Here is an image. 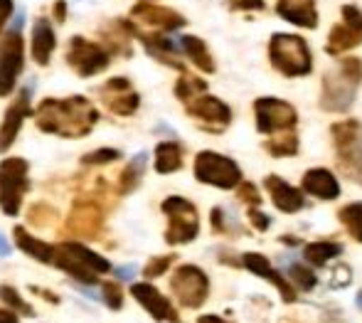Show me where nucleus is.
Returning a JSON list of instances; mask_svg holds the SVG:
<instances>
[{
  "label": "nucleus",
  "instance_id": "6e6552de",
  "mask_svg": "<svg viewBox=\"0 0 362 323\" xmlns=\"http://www.w3.org/2000/svg\"><path fill=\"white\" fill-rule=\"evenodd\" d=\"M28 191V161L5 158L0 163V208L5 215H18L23 195Z\"/></svg>",
  "mask_w": 362,
  "mask_h": 323
},
{
  "label": "nucleus",
  "instance_id": "58836bf2",
  "mask_svg": "<svg viewBox=\"0 0 362 323\" xmlns=\"http://www.w3.org/2000/svg\"><path fill=\"white\" fill-rule=\"evenodd\" d=\"M212 225H215L217 232H227V215H224L222 208L212 210Z\"/></svg>",
  "mask_w": 362,
  "mask_h": 323
},
{
  "label": "nucleus",
  "instance_id": "20e7f679",
  "mask_svg": "<svg viewBox=\"0 0 362 323\" xmlns=\"http://www.w3.org/2000/svg\"><path fill=\"white\" fill-rule=\"evenodd\" d=\"M269 57L272 64L286 76H305L313 67L308 45L298 35H274L269 42Z\"/></svg>",
  "mask_w": 362,
  "mask_h": 323
},
{
  "label": "nucleus",
  "instance_id": "7ed1b4c3",
  "mask_svg": "<svg viewBox=\"0 0 362 323\" xmlns=\"http://www.w3.org/2000/svg\"><path fill=\"white\" fill-rule=\"evenodd\" d=\"M54 266L64 269L69 276H74L76 281L81 284H96L99 274H106L111 271V264L106 261L101 254L91 252L86 249L84 244H76V242H67L62 247L54 249Z\"/></svg>",
  "mask_w": 362,
  "mask_h": 323
},
{
  "label": "nucleus",
  "instance_id": "1a4fd4ad",
  "mask_svg": "<svg viewBox=\"0 0 362 323\" xmlns=\"http://www.w3.org/2000/svg\"><path fill=\"white\" fill-rule=\"evenodd\" d=\"M170 289L175 294V299L180 301V306H185V309H200L207 301V294H210V279L197 266L182 264L173 274Z\"/></svg>",
  "mask_w": 362,
  "mask_h": 323
},
{
  "label": "nucleus",
  "instance_id": "a211bd4d",
  "mask_svg": "<svg viewBox=\"0 0 362 323\" xmlns=\"http://www.w3.org/2000/svg\"><path fill=\"white\" fill-rule=\"evenodd\" d=\"M264 186H267L269 195H272L274 205H276L281 212H298V210L305 208V198L300 191H296L293 186H288L286 181H281L279 176H269L267 181H264Z\"/></svg>",
  "mask_w": 362,
  "mask_h": 323
},
{
  "label": "nucleus",
  "instance_id": "ddd939ff",
  "mask_svg": "<svg viewBox=\"0 0 362 323\" xmlns=\"http://www.w3.org/2000/svg\"><path fill=\"white\" fill-rule=\"evenodd\" d=\"M360 42H362V13L355 5H345L343 23L330 30L325 50H328V55H340V52H348V50L358 47Z\"/></svg>",
  "mask_w": 362,
  "mask_h": 323
},
{
  "label": "nucleus",
  "instance_id": "b1692460",
  "mask_svg": "<svg viewBox=\"0 0 362 323\" xmlns=\"http://www.w3.org/2000/svg\"><path fill=\"white\" fill-rule=\"evenodd\" d=\"M13 237H15V244H18V247L23 249L28 257H33V259H37V261H45V264H52L54 247H49L47 242H42V239L28 234V230H25V227H15L13 230Z\"/></svg>",
  "mask_w": 362,
  "mask_h": 323
},
{
  "label": "nucleus",
  "instance_id": "2f4dec72",
  "mask_svg": "<svg viewBox=\"0 0 362 323\" xmlns=\"http://www.w3.org/2000/svg\"><path fill=\"white\" fill-rule=\"evenodd\" d=\"M288 276H291V281H293L296 289H300V291H310L315 284H318L313 271H310L308 266H300V264H291Z\"/></svg>",
  "mask_w": 362,
  "mask_h": 323
},
{
  "label": "nucleus",
  "instance_id": "4be33fe9",
  "mask_svg": "<svg viewBox=\"0 0 362 323\" xmlns=\"http://www.w3.org/2000/svg\"><path fill=\"white\" fill-rule=\"evenodd\" d=\"M106 89L116 91L114 96H104L109 109H114V114H121V116L134 114L136 106H139V94L134 91L129 79H111L109 84H106Z\"/></svg>",
  "mask_w": 362,
  "mask_h": 323
},
{
  "label": "nucleus",
  "instance_id": "f704fd0d",
  "mask_svg": "<svg viewBox=\"0 0 362 323\" xmlns=\"http://www.w3.org/2000/svg\"><path fill=\"white\" fill-rule=\"evenodd\" d=\"M116 158H121V153L116 151V148H101V151H94V153H89V156H84L81 163L91 166V163H111V161H116Z\"/></svg>",
  "mask_w": 362,
  "mask_h": 323
},
{
  "label": "nucleus",
  "instance_id": "5701e85b",
  "mask_svg": "<svg viewBox=\"0 0 362 323\" xmlns=\"http://www.w3.org/2000/svg\"><path fill=\"white\" fill-rule=\"evenodd\" d=\"M54 30L47 20H37L35 23V30H33V60L37 64H47L49 62V55L54 50Z\"/></svg>",
  "mask_w": 362,
  "mask_h": 323
},
{
  "label": "nucleus",
  "instance_id": "39448f33",
  "mask_svg": "<svg viewBox=\"0 0 362 323\" xmlns=\"http://www.w3.org/2000/svg\"><path fill=\"white\" fill-rule=\"evenodd\" d=\"M333 141L338 148V163L350 181H362V126L348 119L333 126Z\"/></svg>",
  "mask_w": 362,
  "mask_h": 323
},
{
  "label": "nucleus",
  "instance_id": "37998d69",
  "mask_svg": "<svg viewBox=\"0 0 362 323\" xmlns=\"http://www.w3.org/2000/svg\"><path fill=\"white\" fill-rule=\"evenodd\" d=\"M114 274L116 276H119V279H126V281H129V279H134V276H136V266H119V269H114Z\"/></svg>",
  "mask_w": 362,
  "mask_h": 323
},
{
  "label": "nucleus",
  "instance_id": "393cba45",
  "mask_svg": "<svg viewBox=\"0 0 362 323\" xmlns=\"http://www.w3.org/2000/svg\"><path fill=\"white\" fill-rule=\"evenodd\" d=\"M180 45H182V52H185L187 57L192 60V64H195L197 69L207 72V74H210V72H215V60H212L210 50H207V45L202 42L200 38H192V35H182Z\"/></svg>",
  "mask_w": 362,
  "mask_h": 323
},
{
  "label": "nucleus",
  "instance_id": "79ce46f5",
  "mask_svg": "<svg viewBox=\"0 0 362 323\" xmlns=\"http://www.w3.org/2000/svg\"><path fill=\"white\" fill-rule=\"evenodd\" d=\"M10 13H13V0H0V30H3L5 20L10 18Z\"/></svg>",
  "mask_w": 362,
  "mask_h": 323
},
{
  "label": "nucleus",
  "instance_id": "2eb2a0df",
  "mask_svg": "<svg viewBox=\"0 0 362 323\" xmlns=\"http://www.w3.org/2000/svg\"><path fill=\"white\" fill-rule=\"evenodd\" d=\"M242 264L247 266L252 274H257V276H262V279H267V281H272L274 286L279 289V294H281V299L286 301V304H293L296 301V289H293V284L286 279V276L281 274V271H276L272 266V261H269L264 254H257V252H247L242 257Z\"/></svg>",
  "mask_w": 362,
  "mask_h": 323
},
{
  "label": "nucleus",
  "instance_id": "e433bc0d",
  "mask_svg": "<svg viewBox=\"0 0 362 323\" xmlns=\"http://www.w3.org/2000/svg\"><path fill=\"white\" fill-rule=\"evenodd\" d=\"M239 200H242V203H249L252 208H259V205H262V195L257 193V188H254L252 183H242V188H239Z\"/></svg>",
  "mask_w": 362,
  "mask_h": 323
},
{
  "label": "nucleus",
  "instance_id": "6ab92c4d",
  "mask_svg": "<svg viewBox=\"0 0 362 323\" xmlns=\"http://www.w3.org/2000/svg\"><path fill=\"white\" fill-rule=\"evenodd\" d=\"M134 18L146 25H151V28H156V30H163V33H173V30L185 25V18L177 15L175 10L158 8V5H146V3L139 5V8H134Z\"/></svg>",
  "mask_w": 362,
  "mask_h": 323
},
{
  "label": "nucleus",
  "instance_id": "f257e3e1",
  "mask_svg": "<svg viewBox=\"0 0 362 323\" xmlns=\"http://www.w3.org/2000/svg\"><path fill=\"white\" fill-rule=\"evenodd\" d=\"M35 121L45 133H59V136H84L91 126L99 121V111L84 99H45L35 111Z\"/></svg>",
  "mask_w": 362,
  "mask_h": 323
},
{
  "label": "nucleus",
  "instance_id": "de8ad7c7",
  "mask_svg": "<svg viewBox=\"0 0 362 323\" xmlns=\"http://www.w3.org/2000/svg\"><path fill=\"white\" fill-rule=\"evenodd\" d=\"M57 20L59 23L64 20V3H57Z\"/></svg>",
  "mask_w": 362,
  "mask_h": 323
},
{
  "label": "nucleus",
  "instance_id": "09e8293b",
  "mask_svg": "<svg viewBox=\"0 0 362 323\" xmlns=\"http://www.w3.org/2000/svg\"><path fill=\"white\" fill-rule=\"evenodd\" d=\"M358 304H362V294H360V299H358Z\"/></svg>",
  "mask_w": 362,
  "mask_h": 323
},
{
  "label": "nucleus",
  "instance_id": "a878e982",
  "mask_svg": "<svg viewBox=\"0 0 362 323\" xmlns=\"http://www.w3.org/2000/svg\"><path fill=\"white\" fill-rule=\"evenodd\" d=\"M182 166V148L173 141H165V143H158L156 148V171L168 176V173H175L180 171Z\"/></svg>",
  "mask_w": 362,
  "mask_h": 323
},
{
  "label": "nucleus",
  "instance_id": "a19ab883",
  "mask_svg": "<svg viewBox=\"0 0 362 323\" xmlns=\"http://www.w3.org/2000/svg\"><path fill=\"white\" fill-rule=\"evenodd\" d=\"M232 5L239 10H262L264 0H232Z\"/></svg>",
  "mask_w": 362,
  "mask_h": 323
},
{
  "label": "nucleus",
  "instance_id": "c03bdc74",
  "mask_svg": "<svg viewBox=\"0 0 362 323\" xmlns=\"http://www.w3.org/2000/svg\"><path fill=\"white\" fill-rule=\"evenodd\" d=\"M0 323H18V316L10 314V311H3V309H0Z\"/></svg>",
  "mask_w": 362,
  "mask_h": 323
},
{
  "label": "nucleus",
  "instance_id": "bb28decb",
  "mask_svg": "<svg viewBox=\"0 0 362 323\" xmlns=\"http://www.w3.org/2000/svg\"><path fill=\"white\" fill-rule=\"evenodd\" d=\"M340 254H343V244H338V242H310V244H305V249H303L305 261L313 266L328 264L330 259L340 257Z\"/></svg>",
  "mask_w": 362,
  "mask_h": 323
},
{
  "label": "nucleus",
  "instance_id": "c9c22d12",
  "mask_svg": "<svg viewBox=\"0 0 362 323\" xmlns=\"http://www.w3.org/2000/svg\"><path fill=\"white\" fill-rule=\"evenodd\" d=\"M104 301L109 309L119 311L124 306V294H121V289L116 284H104Z\"/></svg>",
  "mask_w": 362,
  "mask_h": 323
},
{
  "label": "nucleus",
  "instance_id": "f8f14e48",
  "mask_svg": "<svg viewBox=\"0 0 362 323\" xmlns=\"http://www.w3.org/2000/svg\"><path fill=\"white\" fill-rule=\"evenodd\" d=\"M20 72H23V38L20 33L8 30L0 42V96H8L15 89Z\"/></svg>",
  "mask_w": 362,
  "mask_h": 323
},
{
  "label": "nucleus",
  "instance_id": "c85d7f7f",
  "mask_svg": "<svg viewBox=\"0 0 362 323\" xmlns=\"http://www.w3.org/2000/svg\"><path fill=\"white\" fill-rule=\"evenodd\" d=\"M338 220L345 225L350 237L362 242V203H350L338 212Z\"/></svg>",
  "mask_w": 362,
  "mask_h": 323
},
{
  "label": "nucleus",
  "instance_id": "7c9ffc66",
  "mask_svg": "<svg viewBox=\"0 0 362 323\" xmlns=\"http://www.w3.org/2000/svg\"><path fill=\"white\" fill-rule=\"evenodd\" d=\"M202 91H207V84L202 79H197L195 74H187V72H182V76L177 79L175 84V96L180 101H190L192 96L202 94Z\"/></svg>",
  "mask_w": 362,
  "mask_h": 323
},
{
  "label": "nucleus",
  "instance_id": "a18cd8bd",
  "mask_svg": "<svg viewBox=\"0 0 362 323\" xmlns=\"http://www.w3.org/2000/svg\"><path fill=\"white\" fill-rule=\"evenodd\" d=\"M197 323H229V321L219 319V316H212V314H207V316H200V319H197Z\"/></svg>",
  "mask_w": 362,
  "mask_h": 323
},
{
  "label": "nucleus",
  "instance_id": "ea45409f",
  "mask_svg": "<svg viewBox=\"0 0 362 323\" xmlns=\"http://www.w3.org/2000/svg\"><path fill=\"white\" fill-rule=\"evenodd\" d=\"M350 284V269L348 266H335L333 286H348Z\"/></svg>",
  "mask_w": 362,
  "mask_h": 323
},
{
  "label": "nucleus",
  "instance_id": "412c9836",
  "mask_svg": "<svg viewBox=\"0 0 362 323\" xmlns=\"http://www.w3.org/2000/svg\"><path fill=\"white\" fill-rule=\"evenodd\" d=\"M303 191L320 200H335L340 195V186L330 171H325V168H310L303 176Z\"/></svg>",
  "mask_w": 362,
  "mask_h": 323
},
{
  "label": "nucleus",
  "instance_id": "49530a36",
  "mask_svg": "<svg viewBox=\"0 0 362 323\" xmlns=\"http://www.w3.org/2000/svg\"><path fill=\"white\" fill-rule=\"evenodd\" d=\"M10 254V244H8V239L0 234V257H8Z\"/></svg>",
  "mask_w": 362,
  "mask_h": 323
},
{
  "label": "nucleus",
  "instance_id": "473e14b6",
  "mask_svg": "<svg viewBox=\"0 0 362 323\" xmlns=\"http://www.w3.org/2000/svg\"><path fill=\"white\" fill-rule=\"evenodd\" d=\"M0 299H3L8 306H13V309H18L23 316H33V309H30V304H25V301L20 299L18 291L10 289V286H3V289H0Z\"/></svg>",
  "mask_w": 362,
  "mask_h": 323
},
{
  "label": "nucleus",
  "instance_id": "f3484780",
  "mask_svg": "<svg viewBox=\"0 0 362 323\" xmlns=\"http://www.w3.org/2000/svg\"><path fill=\"white\" fill-rule=\"evenodd\" d=\"M131 294H134V299L139 301V304L144 306V309L156 321H175L177 319L173 304L160 294V291L156 289V286H151V284H134V286H131Z\"/></svg>",
  "mask_w": 362,
  "mask_h": 323
},
{
  "label": "nucleus",
  "instance_id": "cd10ccee",
  "mask_svg": "<svg viewBox=\"0 0 362 323\" xmlns=\"http://www.w3.org/2000/svg\"><path fill=\"white\" fill-rule=\"evenodd\" d=\"M267 151L276 158L296 156V153H298V133H296L293 129L276 133V136H272L267 141Z\"/></svg>",
  "mask_w": 362,
  "mask_h": 323
},
{
  "label": "nucleus",
  "instance_id": "f03ea898",
  "mask_svg": "<svg viewBox=\"0 0 362 323\" xmlns=\"http://www.w3.org/2000/svg\"><path fill=\"white\" fill-rule=\"evenodd\" d=\"M362 81V62L348 57L340 62V69H333L323 76L320 106L325 111H348L355 101V89Z\"/></svg>",
  "mask_w": 362,
  "mask_h": 323
},
{
  "label": "nucleus",
  "instance_id": "dca6fc26",
  "mask_svg": "<svg viewBox=\"0 0 362 323\" xmlns=\"http://www.w3.org/2000/svg\"><path fill=\"white\" fill-rule=\"evenodd\" d=\"M30 89H33V86H25L18 99H15V104H10L8 111H5L3 126H0V151H8V148L13 146L25 116L30 114Z\"/></svg>",
  "mask_w": 362,
  "mask_h": 323
},
{
  "label": "nucleus",
  "instance_id": "4468645a",
  "mask_svg": "<svg viewBox=\"0 0 362 323\" xmlns=\"http://www.w3.org/2000/svg\"><path fill=\"white\" fill-rule=\"evenodd\" d=\"M69 64L76 69L79 76H91L96 72H101L109 64V55L94 42H86L84 38H72L69 40Z\"/></svg>",
  "mask_w": 362,
  "mask_h": 323
},
{
  "label": "nucleus",
  "instance_id": "423d86ee",
  "mask_svg": "<svg viewBox=\"0 0 362 323\" xmlns=\"http://www.w3.org/2000/svg\"><path fill=\"white\" fill-rule=\"evenodd\" d=\"M163 212L170 217V225H168V232H165L168 244H187L197 237V232H200V217H197V210L190 200L173 195V198H168L163 203Z\"/></svg>",
  "mask_w": 362,
  "mask_h": 323
},
{
  "label": "nucleus",
  "instance_id": "9d476101",
  "mask_svg": "<svg viewBox=\"0 0 362 323\" xmlns=\"http://www.w3.org/2000/svg\"><path fill=\"white\" fill-rule=\"evenodd\" d=\"M257 109V129L262 133H281L291 131L298 121V114L291 104L274 96H262L254 104Z\"/></svg>",
  "mask_w": 362,
  "mask_h": 323
},
{
  "label": "nucleus",
  "instance_id": "0eeeda50",
  "mask_svg": "<svg viewBox=\"0 0 362 323\" xmlns=\"http://www.w3.org/2000/svg\"><path fill=\"white\" fill-rule=\"evenodd\" d=\"M195 178L207 186L222 188V191H232L242 183V171L239 166L227 156H219L212 151H202L195 158Z\"/></svg>",
  "mask_w": 362,
  "mask_h": 323
},
{
  "label": "nucleus",
  "instance_id": "9b49d317",
  "mask_svg": "<svg viewBox=\"0 0 362 323\" xmlns=\"http://www.w3.org/2000/svg\"><path fill=\"white\" fill-rule=\"evenodd\" d=\"M185 106H187V114L200 121L210 133H219L222 129H227L229 121H232L229 106L224 104V101L215 99V96H210L207 91L192 96L190 101H185Z\"/></svg>",
  "mask_w": 362,
  "mask_h": 323
},
{
  "label": "nucleus",
  "instance_id": "c756f323",
  "mask_svg": "<svg viewBox=\"0 0 362 323\" xmlns=\"http://www.w3.org/2000/svg\"><path fill=\"white\" fill-rule=\"evenodd\" d=\"M146 161H148V153H139V156L129 163V168H126L124 176H121V191L131 193L139 188L141 178H144V173H146Z\"/></svg>",
  "mask_w": 362,
  "mask_h": 323
},
{
  "label": "nucleus",
  "instance_id": "72a5a7b5",
  "mask_svg": "<svg viewBox=\"0 0 362 323\" xmlns=\"http://www.w3.org/2000/svg\"><path fill=\"white\" fill-rule=\"evenodd\" d=\"M175 261V257L173 254H165V257H156V259H151L146 264V269H144V274L148 276V279H156V276H160L163 271L168 269V266Z\"/></svg>",
  "mask_w": 362,
  "mask_h": 323
},
{
  "label": "nucleus",
  "instance_id": "4c0bfd02",
  "mask_svg": "<svg viewBox=\"0 0 362 323\" xmlns=\"http://www.w3.org/2000/svg\"><path fill=\"white\" fill-rule=\"evenodd\" d=\"M249 220H252V222H254V227H257V230H267L269 225H272V220H269L264 212H259L257 208H252V210H249Z\"/></svg>",
  "mask_w": 362,
  "mask_h": 323
},
{
  "label": "nucleus",
  "instance_id": "aec40b11",
  "mask_svg": "<svg viewBox=\"0 0 362 323\" xmlns=\"http://www.w3.org/2000/svg\"><path fill=\"white\" fill-rule=\"evenodd\" d=\"M276 13L284 20H288L291 25H298V28L313 30L318 25V13H315L313 0H279Z\"/></svg>",
  "mask_w": 362,
  "mask_h": 323
}]
</instances>
